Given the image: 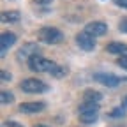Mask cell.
<instances>
[{
    "mask_svg": "<svg viewBox=\"0 0 127 127\" xmlns=\"http://www.w3.org/2000/svg\"><path fill=\"white\" fill-rule=\"evenodd\" d=\"M2 127H23L21 124H18V122H4L2 124Z\"/></svg>",
    "mask_w": 127,
    "mask_h": 127,
    "instance_id": "cell-20",
    "label": "cell"
},
{
    "mask_svg": "<svg viewBox=\"0 0 127 127\" xmlns=\"http://www.w3.org/2000/svg\"><path fill=\"white\" fill-rule=\"evenodd\" d=\"M113 2H115L118 7H124V9H127V0H113Z\"/></svg>",
    "mask_w": 127,
    "mask_h": 127,
    "instance_id": "cell-23",
    "label": "cell"
},
{
    "mask_svg": "<svg viewBox=\"0 0 127 127\" xmlns=\"http://www.w3.org/2000/svg\"><path fill=\"white\" fill-rule=\"evenodd\" d=\"M76 44L81 48L83 51H92L95 48V37L88 35L87 32H79V34H76Z\"/></svg>",
    "mask_w": 127,
    "mask_h": 127,
    "instance_id": "cell-5",
    "label": "cell"
},
{
    "mask_svg": "<svg viewBox=\"0 0 127 127\" xmlns=\"http://www.w3.org/2000/svg\"><path fill=\"white\" fill-rule=\"evenodd\" d=\"M12 101H14V95L11 92H7V90L0 92V102H2V104H11Z\"/></svg>",
    "mask_w": 127,
    "mask_h": 127,
    "instance_id": "cell-15",
    "label": "cell"
},
{
    "mask_svg": "<svg viewBox=\"0 0 127 127\" xmlns=\"http://www.w3.org/2000/svg\"><path fill=\"white\" fill-rule=\"evenodd\" d=\"M97 111H99V104H95V102H83V104H79V115L97 113Z\"/></svg>",
    "mask_w": 127,
    "mask_h": 127,
    "instance_id": "cell-13",
    "label": "cell"
},
{
    "mask_svg": "<svg viewBox=\"0 0 127 127\" xmlns=\"http://www.w3.org/2000/svg\"><path fill=\"white\" fill-rule=\"evenodd\" d=\"M108 117H109V118H124V117H125V108H124V106H118V108H115V109H111L109 113H108Z\"/></svg>",
    "mask_w": 127,
    "mask_h": 127,
    "instance_id": "cell-14",
    "label": "cell"
},
{
    "mask_svg": "<svg viewBox=\"0 0 127 127\" xmlns=\"http://www.w3.org/2000/svg\"><path fill=\"white\" fill-rule=\"evenodd\" d=\"M46 108L44 102H23L20 106V111L21 113H39Z\"/></svg>",
    "mask_w": 127,
    "mask_h": 127,
    "instance_id": "cell-9",
    "label": "cell"
},
{
    "mask_svg": "<svg viewBox=\"0 0 127 127\" xmlns=\"http://www.w3.org/2000/svg\"><path fill=\"white\" fill-rule=\"evenodd\" d=\"M51 76H55V78H64V76H65L67 74V69L65 67H62V65H58V64H57V65L51 69V72H50Z\"/></svg>",
    "mask_w": 127,
    "mask_h": 127,
    "instance_id": "cell-16",
    "label": "cell"
},
{
    "mask_svg": "<svg viewBox=\"0 0 127 127\" xmlns=\"http://www.w3.org/2000/svg\"><path fill=\"white\" fill-rule=\"evenodd\" d=\"M118 30L122 32V34H127V18H124V20L118 23Z\"/></svg>",
    "mask_w": 127,
    "mask_h": 127,
    "instance_id": "cell-19",
    "label": "cell"
},
{
    "mask_svg": "<svg viewBox=\"0 0 127 127\" xmlns=\"http://www.w3.org/2000/svg\"><path fill=\"white\" fill-rule=\"evenodd\" d=\"M2 21L4 23H16V21H20V12L18 11H5V12H2Z\"/></svg>",
    "mask_w": 127,
    "mask_h": 127,
    "instance_id": "cell-11",
    "label": "cell"
},
{
    "mask_svg": "<svg viewBox=\"0 0 127 127\" xmlns=\"http://www.w3.org/2000/svg\"><path fill=\"white\" fill-rule=\"evenodd\" d=\"M101 99H102V95L99 92H95V90H87L83 94V102H95V104H99Z\"/></svg>",
    "mask_w": 127,
    "mask_h": 127,
    "instance_id": "cell-12",
    "label": "cell"
},
{
    "mask_svg": "<svg viewBox=\"0 0 127 127\" xmlns=\"http://www.w3.org/2000/svg\"><path fill=\"white\" fill-rule=\"evenodd\" d=\"M0 74H2V81H11V72H7V71H2V72H0Z\"/></svg>",
    "mask_w": 127,
    "mask_h": 127,
    "instance_id": "cell-21",
    "label": "cell"
},
{
    "mask_svg": "<svg viewBox=\"0 0 127 127\" xmlns=\"http://www.w3.org/2000/svg\"><path fill=\"white\" fill-rule=\"evenodd\" d=\"M16 34H12V32H2L0 34V48H2V57L5 55L7 48H11L14 42H16Z\"/></svg>",
    "mask_w": 127,
    "mask_h": 127,
    "instance_id": "cell-8",
    "label": "cell"
},
{
    "mask_svg": "<svg viewBox=\"0 0 127 127\" xmlns=\"http://www.w3.org/2000/svg\"><path fill=\"white\" fill-rule=\"evenodd\" d=\"M39 39L46 44H58L64 41V34L55 27H42L39 30Z\"/></svg>",
    "mask_w": 127,
    "mask_h": 127,
    "instance_id": "cell-1",
    "label": "cell"
},
{
    "mask_svg": "<svg viewBox=\"0 0 127 127\" xmlns=\"http://www.w3.org/2000/svg\"><path fill=\"white\" fill-rule=\"evenodd\" d=\"M117 64L122 67V69H125L127 71V55H124V57H120L118 60H117Z\"/></svg>",
    "mask_w": 127,
    "mask_h": 127,
    "instance_id": "cell-18",
    "label": "cell"
},
{
    "mask_svg": "<svg viewBox=\"0 0 127 127\" xmlns=\"http://www.w3.org/2000/svg\"><path fill=\"white\" fill-rule=\"evenodd\" d=\"M57 65L55 62H51V60H48V58H44V57H34L30 62H28V67H30V71H34V72H51V69Z\"/></svg>",
    "mask_w": 127,
    "mask_h": 127,
    "instance_id": "cell-3",
    "label": "cell"
},
{
    "mask_svg": "<svg viewBox=\"0 0 127 127\" xmlns=\"http://www.w3.org/2000/svg\"><path fill=\"white\" fill-rule=\"evenodd\" d=\"M79 120L85 124H94L97 120V113H87V115H79Z\"/></svg>",
    "mask_w": 127,
    "mask_h": 127,
    "instance_id": "cell-17",
    "label": "cell"
},
{
    "mask_svg": "<svg viewBox=\"0 0 127 127\" xmlns=\"http://www.w3.org/2000/svg\"><path fill=\"white\" fill-rule=\"evenodd\" d=\"M34 57H39V46L35 44V42H27V44H23L20 50H18V53H16V58H18L20 62H30Z\"/></svg>",
    "mask_w": 127,
    "mask_h": 127,
    "instance_id": "cell-4",
    "label": "cell"
},
{
    "mask_svg": "<svg viewBox=\"0 0 127 127\" xmlns=\"http://www.w3.org/2000/svg\"><path fill=\"white\" fill-rule=\"evenodd\" d=\"M122 106H124V108H125V109H127V95H125V97H124V99H122Z\"/></svg>",
    "mask_w": 127,
    "mask_h": 127,
    "instance_id": "cell-24",
    "label": "cell"
},
{
    "mask_svg": "<svg viewBox=\"0 0 127 127\" xmlns=\"http://www.w3.org/2000/svg\"><path fill=\"white\" fill-rule=\"evenodd\" d=\"M94 79H95V81H99L101 85H104V87H109V88H113V87H118V85H120V78L115 76V74L97 72V74H94Z\"/></svg>",
    "mask_w": 127,
    "mask_h": 127,
    "instance_id": "cell-6",
    "label": "cell"
},
{
    "mask_svg": "<svg viewBox=\"0 0 127 127\" xmlns=\"http://www.w3.org/2000/svg\"><path fill=\"white\" fill-rule=\"evenodd\" d=\"M85 32L88 35H92V37H101V35H104L108 32V25L104 21H92V23H88L85 27Z\"/></svg>",
    "mask_w": 127,
    "mask_h": 127,
    "instance_id": "cell-7",
    "label": "cell"
},
{
    "mask_svg": "<svg viewBox=\"0 0 127 127\" xmlns=\"http://www.w3.org/2000/svg\"><path fill=\"white\" fill-rule=\"evenodd\" d=\"M106 51L108 53H113V55H127V44L124 42H109L106 46Z\"/></svg>",
    "mask_w": 127,
    "mask_h": 127,
    "instance_id": "cell-10",
    "label": "cell"
},
{
    "mask_svg": "<svg viewBox=\"0 0 127 127\" xmlns=\"http://www.w3.org/2000/svg\"><path fill=\"white\" fill-rule=\"evenodd\" d=\"M20 88L27 94H44L50 90V87H48L44 81H41V79H35V78H28V79H23V81L20 83Z\"/></svg>",
    "mask_w": 127,
    "mask_h": 127,
    "instance_id": "cell-2",
    "label": "cell"
},
{
    "mask_svg": "<svg viewBox=\"0 0 127 127\" xmlns=\"http://www.w3.org/2000/svg\"><path fill=\"white\" fill-rule=\"evenodd\" d=\"M34 127H48V125H42V124H37V125H34Z\"/></svg>",
    "mask_w": 127,
    "mask_h": 127,
    "instance_id": "cell-25",
    "label": "cell"
},
{
    "mask_svg": "<svg viewBox=\"0 0 127 127\" xmlns=\"http://www.w3.org/2000/svg\"><path fill=\"white\" fill-rule=\"evenodd\" d=\"M34 4H37V5H48V4H51L53 0H32Z\"/></svg>",
    "mask_w": 127,
    "mask_h": 127,
    "instance_id": "cell-22",
    "label": "cell"
}]
</instances>
